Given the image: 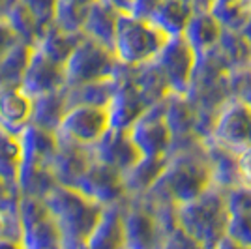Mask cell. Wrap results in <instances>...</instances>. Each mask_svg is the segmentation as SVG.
<instances>
[{
  "mask_svg": "<svg viewBox=\"0 0 251 249\" xmlns=\"http://www.w3.org/2000/svg\"><path fill=\"white\" fill-rule=\"evenodd\" d=\"M13 189H17V187H13L11 184H8L4 178H0V208L15 204V200H11Z\"/></svg>",
  "mask_w": 251,
  "mask_h": 249,
  "instance_id": "cell-27",
  "label": "cell"
},
{
  "mask_svg": "<svg viewBox=\"0 0 251 249\" xmlns=\"http://www.w3.org/2000/svg\"><path fill=\"white\" fill-rule=\"evenodd\" d=\"M148 107L150 103L139 92L133 81H127V83L120 81L113 100L107 105L109 118H111V129H129Z\"/></svg>",
  "mask_w": 251,
  "mask_h": 249,
  "instance_id": "cell-14",
  "label": "cell"
},
{
  "mask_svg": "<svg viewBox=\"0 0 251 249\" xmlns=\"http://www.w3.org/2000/svg\"><path fill=\"white\" fill-rule=\"evenodd\" d=\"M66 111H68L66 88L58 90V92L38 96V98H34V113H32L30 124L56 133Z\"/></svg>",
  "mask_w": 251,
  "mask_h": 249,
  "instance_id": "cell-22",
  "label": "cell"
},
{
  "mask_svg": "<svg viewBox=\"0 0 251 249\" xmlns=\"http://www.w3.org/2000/svg\"><path fill=\"white\" fill-rule=\"evenodd\" d=\"M15 2H17V0H0V19H6L8 11H10V8Z\"/></svg>",
  "mask_w": 251,
  "mask_h": 249,
  "instance_id": "cell-29",
  "label": "cell"
},
{
  "mask_svg": "<svg viewBox=\"0 0 251 249\" xmlns=\"http://www.w3.org/2000/svg\"><path fill=\"white\" fill-rule=\"evenodd\" d=\"M214 145L230 154H240L251 146V103L230 100L220 109L212 125Z\"/></svg>",
  "mask_w": 251,
  "mask_h": 249,
  "instance_id": "cell-9",
  "label": "cell"
},
{
  "mask_svg": "<svg viewBox=\"0 0 251 249\" xmlns=\"http://www.w3.org/2000/svg\"><path fill=\"white\" fill-rule=\"evenodd\" d=\"M229 202L223 189L210 186L202 195L175 208V223L202 249H214L229 228Z\"/></svg>",
  "mask_w": 251,
  "mask_h": 249,
  "instance_id": "cell-2",
  "label": "cell"
},
{
  "mask_svg": "<svg viewBox=\"0 0 251 249\" xmlns=\"http://www.w3.org/2000/svg\"><path fill=\"white\" fill-rule=\"evenodd\" d=\"M43 200L58 225L62 249H83L107 208L62 184H56Z\"/></svg>",
  "mask_w": 251,
  "mask_h": 249,
  "instance_id": "cell-1",
  "label": "cell"
},
{
  "mask_svg": "<svg viewBox=\"0 0 251 249\" xmlns=\"http://www.w3.org/2000/svg\"><path fill=\"white\" fill-rule=\"evenodd\" d=\"M0 249H23V246L13 240H0Z\"/></svg>",
  "mask_w": 251,
  "mask_h": 249,
  "instance_id": "cell-31",
  "label": "cell"
},
{
  "mask_svg": "<svg viewBox=\"0 0 251 249\" xmlns=\"http://www.w3.org/2000/svg\"><path fill=\"white\" fill-rule=\"evenodd\" d=\"M17 206L23 249H62L58 225L43 199L21 197Z\"/></svg>",
  "mask_w": 251,
  "mask_h": 249,
  "instance_id": "cell-7",
  "label": "cell"
},
{
  "mask_svg": "<svg viewBox=\"0 0 251 249\" xmlns=\"http://www.w3.org/2000/svg\"><path fill=\"white\" fill-rule=\"evenodd\" d=\"M199 159L202 157L184 156L175 161H167L161 176L150 187V191L157 193L159 199L167 200V204L175 208L202 195L212 186V176L208 156L204 161Z\"/></svg>",
  "mask_w": 251,
  "mask_h": 249,
  "instance_id": "cell-4",
  "label": "cell"
},
{
  "mask_svg": "<svg viewBox=\"0 0 251 249\" xmlns=\"http://www.w3.org/2000/svg\"><path fill=\"white\" fill-rule=\"evenodd\" d=\"M96 2L98 0H58L52 25L70 34H83L86 15Z\"/></svg>",
  "mask_w": 251,
  "mask_h": 249,
  "instance_id": "cell-23",
  "label": "cell"
},
{
  "mask_svg": "<svg viewBox=\"0 0 251 249\" xmlns=\"http://www.w3.org/2000/svg\"><path fill=\"white\" fill-rule=\"evenodd\" d=\"M118 13L120 11L113 8L111 4H107L103 0H98L86 15V21L83 25V36L92 38L98 43L113 49Z\"/></svg>",
  "mask_w": 251,
  "mask_h": 249,
  "instance_id": "cell-18",
  "label": "cell"
},
{
  "mask_svg": "<svg viewBox=\"0 0 251 249\" xmlns=\"http://www.w3.org/2000/svg\"><path fill=\"white\" fill-rule=\"evenodd\" d=\"M214 249H251V248L244 246V244H240V242H236V240L230 238L229 234H227L225 238L220 240V244H218V246H216Z\"/></svg>",
  "mask_w": 251,
  "mask_h": 249,
  "instance_id": "cell-28",
  "label": "cell"
},
{
  "mask_svg": "<svg viewBox=\"0 0 251 249\" xmlns=\"http://www.w3.org/2000/svg\"><path fill=\"white\" fill-rule=\"evenodd\" d=\"M111 129L109 109L103 105H72L56 129L60 143L94 146Z\"/></svg>",
  "mask_w": 251,
  "mask_h": 249,
  "instance_id": "cell-6",
  "label": "cell"
},
{
  "mask_svg": "<svg viewBox=\"0 0 251 249\" xmlns=\"http://www.w3.org/2000/svg\"><path fill=\"white\" fill-rule=\"evenodd\" d=\"M120 62L113 49L83 36L66 62V88L115 77Z\"/></svg>",
  "mask_w": 251,
  "mask_h": 249,
  "instance_id": "cell-5",
  "label": "cell"
},
{
  "mask_svg": "<svg viewBox=\"0 0 251 249\" xmlns=\"http://www.w3.org/2000/svg\"><path fill=\"white\" fill-rule=\"evenodd\" d=\"M70 187H75L84 197H88L101 206H113L126 193L122 173L115 171L113 167L98 163L94 159L83 174L75 180L74 186Z\"/></svg>",
  "mask_w": 251,
  "mask_h": 249,
  "instance_id": "cell-11",
  "label": "cell"
},
{
  "mask_svg": "<svg viewBox=\"0 0 251 249\" xmlns=\"http://www.w3.org/2000/svg\"><path fill=\"white\" fill-rule=\"evenodd\" d=\"M169 40L171 38L159 30L154 23L133 17L127 11L118 13L113 51L120 66L139 68L154 62Z\"/></svg>",
  "mask_w": 251,
  "mask_h": 249,
  "instance_id": "cell-3",
  "label": "cell"
},
{
  "mask_svg": "<svg viewBox=\"0 0 251 249\" xmlns=\"http://www.w3.org/2000/svg\"><path fill=\"white\" fill-rule=\"evenodd\" d=\"M199 62V54L186 42L184 36H175L157 54L154 64L161 72L171 94L184 96L191 86V79Z\"/></svg>",
  "mask_w": 251,
  "mask_h": 249,
  "instance_id": "cell-10",
  "label": "cell"
},
{
  "mask_svg": "<svg viewBox=\"0 0 251 249\" xmlns=\"http://www.w3.org/2000/svg\"><path fill=\"white\" fill-rule=\"evenodd\" d=\"M127 133L141 157H147V159L165 157L175 141L165 116V105L159 101L150 105L127 129Z\"/></svg>",
  "mask_w": 251,
  "mask_h": 249,
  "instance_id": "cell-8",
  "label": "cell"
},
{
  "mask_svg": "<svg viewBox=\"0 0 251 249\" xmlns=\"http://www.w3.org/2000/svg\"><path fill=\"white\" fill-rule=\"evenodd\" d=\"M90 156L94 161L113 167L122 174L143 159L127 129H109L94 146H90Z\"/></svg>",
  "mask_w": 251,
  "mask_h": 249,
  "instance_id": "cell-13",
  "label": "cell"
},
{
  "mask_svg": "<svg viewBox=\"0 0 251 249\" xmlns=\"http://www.w3.org/2000/svg\"><path fill=\"white\" fill-rule=\"evenodd\" d=\"M17 43H21V38L17 36V32L11 28L6 19H0V62L10 54Z\"/></svg>",
  "mask_w": 251,
  "mask_h": 249,
  "instance_id": "cell-25",
  "label": "cell"
},
{
  "mask_svg": "<svg viewBox=\"0 0 251 249\" xmlns=\"http://www.w3.org/2000/svg\"><path fill=\"white\" fill-rule=\"evenodd\" d=\"M34 98L23 90L21 86H4L0 88V125L21 133L32 122Z\"/></svg>",
  "mask_w": 251,
  "mask_h": 249,
  "instance_id": "cell-16",
  "label": "cell"
},
{
  "mask_svg": "<svg viewBox=\"0 0 251 249\" xmlns=\"http://www.w3.org/2000/svg\"><path fill=\"white\" fill-rule=\"evenodd\" d=\"M83 249H124V221L116 204L107 206Z\"/></svg>",
  "mask_w": 251,
  "mask_h": 249,
  "instance_id": "cell-19",
  "label": "cell"
},
{
  "mask_svg": "<svg viewBox=\"0 0 251 249\" xmlns=\"http://www.w3.org/2000/svg\"><path fill=\"white\" fill-rule=\"evenodd\" d=\"M221 34H223V26L212 15V11L195 10L182 36L193 47V51L201 56V54L210 52L220 43Z\"/></svg>",
  "mask_w": 251,
  "mask_h": 249,
  "instance_id": "cell-17",
  "label": "cell"
},
{
  "mask_svg": "<svg viewBox=\"0 0 251 249\" xmlns=\"http://www.w3.org/2000/svg\"><path fill=\"white\" fill-rule=\"evenodd\" d=\"M21 88L32 98L64 90L66 88V66L49 58L45 52L32 45V54L25 77H23Z\"/></svg>",
  "mask_w": 251,
  "mask_h": 249,
  "instance_id": "cell-12",
  "label": "cell"
},
{
  "mask_svg": "<svg viewBox=\"0 0 251 249\" xmlns=\"http://www.w3.org/2000/svg\"><path fill=\"white\" fill-rule=\"evenodd\" d=\"M236 171H238L240 187L251 189V146L236 154Z\"/></svg>",
  "mask_w": 251,
  "mask_h": 249,
  "instance_id": "cell-26",
  "label": "cell"
},
{
  "mask_svg": "<svg viewBox=\"0 0 251 249\" xmlns=\"http://www.w3.org/2000/svg\"><path fill=\"white\" fill-rule=\"evenodd\" d=\"M124 221V249H156L159 242V219L145 208H127Z\"/></svg>",
  "mask_w": 251,
  "mask_h": 249,
  "instance_id": "cell-15",
  "label": "cell"
},
{
  "mask_svg": "<svg viewBox=\"0 0 251 249\" xmlns=\"http://www.w3.org/2000/svg\"><path fill=\"white\" fill-rule=\"evenodd\" d=\"M26 10L30 11V15L40 25L42 32L51 26L54 21V13H56V4L58 0H19Z\"/></svg>",
  "mask_w": 251,
  "mask_h": 249,
  "instance_id": "cell-24",
  "label": "cell"
},
{
  "mask_svg": "<svg viewBox=\"0 0 251 249\" xmlns=\"http://www.w3.org/2000/svg\"><path fill=\"white\" fill-rule=\"evenodd\" d=\"M107 4H111L113 8H116L118 11H126L127 10V4H129V0H103Z\"/></svg>",
  "mask_w": 251,
  "mask_h": 249,
  "instance_id": "cell-30",
  "label": "cell"
},
{
  "mask_svg": "<svg viewBox=\"0 0 251 249\" xmlns=\"http://www.w3.org/2000/svg\"><path fill=\"white\" fill-rule=\"evenodd\" d=\"M193 11L195 8L189 0H161L154 15L150 17V23H154L169 38H175L184 34Z\"/></svg>",
  "mask_w": 251,
  "mask_h": 249,
  "instance_id": "cell-20",
  "label": "cell"
},
{
  "mask_svg": "<svg viewBox=\"0 0 251 249\" xmlns=\"http://www.w3.org/2000/svg\"><path fill=\"white\" fill-rule=\"evenodd\" d=\"M23 165L21 133L0 125V178L19 189V174Z\"/></svg>",
  "mask_w": 251,
  "mask_h": 249,
  "instance_id": "cell-21",
  "label": "cell"
}]
</instances>
